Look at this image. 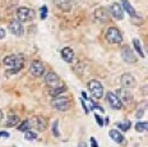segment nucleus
<instances>
[{
	"label": "nucleus",
	"instance_id": "obj_18",
	"mask_svg": "<svg viewBox=\"0 0 148 147\" xmlns=\"http://www.w3.org/2000/svg\"><path fill=\"white\" fill-rule=\"evenodd\" d=\"M109 136L112 138L114 141H115L116 143H123L124 142V137H123V134L121 133H119L118 131H115V129H111L110 132H109Z\"/></svg>",
	"mask_w": 148,
	"mask_h": 147
},
{
	"label": "nucleus",
	"instance_id": "obj_3",
	"mask_svg": "<svg viewBox=\"0 0 148 147\" xmlns=\"http://www.w3.org/2000/svg\"><path fill=\"white\" fill-rule=\"evenodd\" d=\"M17 18L21 23L23 22H29L35 18V10L27 8V7H21L17 9Z\"/></svg>",
	"mask_w": 148,
	"mask_h": 147
},
{
	"label": "nucleus",
	"instance_id": "obj_4",
	"mask_svg": "<svg viewBox=\"0 0 148 147\" xmlns=\"http://www.w3.org/2000/svg\"><path fill=\"white\" fill-rule=\"evenodd\" d=\"M88 90H89V92L92 93V96H93L95 99H97V100L102 99V96H103V87H102V84H101L98 81H96V79L89 81L88 82Z\"/></svg>",
	"mask_w": 148,
	"mask_h": 147
},
{
	"label": "nucleus",
	"instance_id": "obj_34",
	"mask_svg": "<svg viewBox=\"0 0 148 147\" xmlns=\"http://www.w3.org/2000/svg\"><path fill=\"white\" fill-rule=\"evenodd\" d=\"M78 147H87V145H86V142H82L78 145Z\"/></svg>",
	"mask_w": 148,
	"mask_h": 147
},
{
	"label": "nucleus",
	"instance_id": "obj_17",
	"mask_svg": "<svg viewBox=\"0 0 148 147\" xmlns=\"http://www.w3.org/2000/svg\"><path fill=\"white\" fill-rule=\"evenodd\" d=\"M61 56L66 63H72L74 59V51L70 47H64L61 50Z\"/></svg>",
	"mask_w": 148,
	"mask_h": 147
},
{
	"label": "nucleus",
	"instance_id": "obj_25",
	"mask_svg": "<svg viewBox=\"0 0 148 147\" xmlns=\"http://www.w3.org/2000/svg\"><path fill=\"white\" fill-rule=\"evenodd\" d=\"M24 138L28 139V141H32V139H36L37 138V134L35 132H31V131H27L26 134H24Z\"/></svg>",
	"mask_w": 148,
	"mask_h": 147
},
{
	"label": "nucleus",
	"instance_id": "obj_30",
	"mask_svg": "<svg viewBox=\"0 0 148 147\" xmlns=\"http://www.w3.org/2000/svg\"><path fill=\"white\" fill-rule=\"evenodd\" d=\"M91 145H92V147H98L97 142H96V138H93V137L91 138Z\"/></svg>",
	"mask_w": 148,
	"mask_h": 147
},
{
	"label": "nucleus",
	"instance_id": "obj_26",
	"mask_svg": "<svg viewBox=\"0 0 148 147\" xmlns=\"http://www.w3.org/2000/svg\"><path fill=\"white\" fill-rule=\"evenodd\" d=\"M58 125H59V122L55 120L54 123H52V133H54L55 137H59L60 133H59V129H58Z\"/></svg>",
	"mask_w": 148,
	"mask_h": 147
},
{
	"label": "nucleus",
	"instance_id": "obj_6",
	"mask_svg": "<svg viewBox=\"0 0 148 147\" xmlns=\"http://www.w3.org/2000/svg\"><path fill=\"white\" fill-rule=\"evenodd\" d=\"M45 82L50 88H54V87H58V86L63 84V82H61V79L59 78V76L54 72H50L45 76Z\"/></svg>",
	"mask_w": 148,
	"mask_h": 147
},
{
	"label": "nucleus",
	"instance_id": "obj_35",
	"mask_svg": "<svg viewBox=\"0 0 148 147\" xmlns=\"http://www.w3.org/2000/svg\"><path fill=\"white\" fill-rule=\"evenodd\" d=\"M3 119V113H1V110H0V120Z\"/></svg>",
	"mask_w": 148,
	"mask_h": 147
},
{
	"label": "nucleus",
	"instance_id": "obj_31",
	"mask_svg": "<svg viewBox=\"0 0 148 147\" xmlns=\"http://www.w3.org/2000/svg\"><path fill=\"white\" fill-rule=\"evenodd\" d=\"M0 137H5V138H8L9 133H7V132H0Z\"/></svg>",
	"mask_w": 148,
	"mask_h": 147
},
{
	"label": "nucleus",
	"instance_id": "obj_16",
	"mask_svg": "<svg viewBox=\"0 0 148 147\" xmlns=\"http://www.w3.org/2000/svg\"><path fill=\"white\" fill-rule=\"evenodd\" d=\"M54 3L58 8L64 12H69L72 9V1L70 0H54Z\"/></svg>",
	"mask_w": 148,
	"mask_h": 147
},
{
	"label": "nucleus",
	"instance_id": "obj_13",
	"mask_svg": "<svg viewBox=\"0 0 148 147\" xmlns=\"http://www.w3.org/2000/svg\"><path fill=\"white\" fill-rule=\"evenodd\" d=\"M110 12L112 14V17L116 18V19H123L124 18V10H123V8L118 3H112L110 5Z\"/></svg>",
	"mask_w": 148,
	"mask_h": 147
},
{
	"label": "nucleus",
	"instance_id": "obj_8",
	"mask_svg": "<svg viewBox=\"0 0 148 147\" xmlns=\"http://www.w3.org/2000/svg\"><path fill=\"white\" fill-rule=\"evenodd\" d=\"M29 72H31V74L35 76V77H41L45 73V67H44V64L41 62H38V60H33V62L31 63Z\"/></svg>",
	"mask_w": 148,
	"mask_h": 147
},
{
	"label": "nucleus",
	"instance_id": "obj_22",
	"mask_svg": "<svg viewBox=\"0 0 148 147\" xmlns=\"http://www.w3.org/2000/svg\"><path fill=\"white\" fill-rule=\"evenodd\" d=\"M133 45H134L135 51H137V53L139 54V56H142V58L146 56V55H144V53H143V50H142V46H140L139 40H138V38H134V40H133Z\"/></svg>",
	"mask_w": 148,
	"mask_h": 147
},
{
	"label": "nucleus",
	"instance_id": "obj_24",
	"mask_svg": "<svg viewBox=\"0 0 148 147\" xmlns=\"http://www.w3.org/2000/svg\"><path fill=\"white\" fill-rule=\"evenodd\" d=\"M135 131L142 133V132H146L147 131V123L144 122V123H137L135 124Z\"/></svg>",
	"mask_w": 148,
	"mask_h": 147
},
{
	"label": "nucleus",
	"instance_id": "obj_12",
	"mask_svg": "<svg viewBox=\"0 0 148 147\" xmlns=\"http://www.w3.org/2000/svg\"><path fill=\"white\" fill-rule=\"evenodd\" d=\"M8 28H9V31L15 36H23V33H24V28L19 21H12V22L9 23Z\"/></svg>",
	"mask_w": 148,
	"mask_h": 147
},
{
	"label": "nucleus",
	"instance_id": "obj_32",
	"mask_svg": "<svg viewBox=\"0 0 148 147\" xmlns=\"http://www.w3.org/2000/svg\"><path fill=\"white\" fill-rule=\"evenodd\" d=\"M5 37V31L3 28H0V38H4Z\"/></svg>",
	"mask_w": 148,
	"mask_h": 147
},
{
	"label": "nucleus",
	"instance_id": "obj_21",
	"mask_svg": "<svg viewBox=\"0 0 148 147\" xmlns=\"http://www.w3.org/2000/svg\"><path fill=\"white\" fill-rule=\"evenodd\" d=\"M19 116L18 115H9L8 116V122H7V127H14L15 124L19 123Z\"/></svg>",
	"mask_w": 148,
	"mask_h": 147
},
{
	"label": "nucleus",
	"instance_id": "obj_10",
	"mask_svg": "<svg viewBox=\"0 0 148 147\" xmlns=\"http://www.w3.org/2000/svg\"><path fill=\"white\" fill-rule=\"evenodd\" d=\"M121 84L126 90H132V88H134L135 86H137V81H135L134 76L129 74V73H125V74L121 76Z\"/></svg>",
	"mask_w": 148,
	"mask_h": 147
},
{
	"label": "nucleus",
	"instance_id": "obj_33",
	"mask_svg": "<svg viewBox=\"0 0 148 147\" xmlns=\"http://www.w3.org/2000/svg\"><path fill=\"white\" fill-rule=\"evenodd\" d=\"M143 114H144V109H143V110H139V111L137 113V118H140V116L143 115Z\"/></svg>",
	"mask_w": 148,
	"mask_h": 147
},
{
	"label": "nucleus",
	"instance_id": "obj_2",
	"mask_svg": "<svg viewBox=\"0 0 148 147\" xmlns=\"http://www.w3.org/2000/svg\"><path fill=\"white\" fill-rule=\"evenodd\" d=\"M51 105H52V108H55L56 110L66 111V110H69L70 106H72V100L66 96H61V95H59V96L54 97V100L51 101Z\"/></svg>",
	"mask_w": 148,
	"mask_h": 147
},
{
	"label": "nucleus",
	"instance_id": "obj_15",
	"mask_svg": "<svg viewBox=\"0 0 148 147\" xmlns=\"http://www.w3.org/2000/svg\"><path fill=\"white\" fill-rule=\"evenodd\" d=\"M95 19L100 23H105L109 19V14H107L106 9L105 8H98L95 10Z\"/></svg>",
	"mask_w": 148,
	"mask_h": 147
},
{
	"label": "nucleus",
	"instance_id": "obj_9",
	"mask_svg": "<svg viewBox=\"0 0 148 147\" xmlns=\"http://www.w3.org/2000/svg\"><path fill=\"white\" fill-rule=\"evenodd\" d=\"M121 58H123V60L126 63H129V64H132V63H135L137 62V56H135V54H134V51L132 50L129 46H124L123 47V50H121Z\"/></svg>",
	"mask_w": 148,
	"mask_h": 147
},
{
	"label": "nucleus",
	"instance_id": "obj_11",
	"mask_svg": "<svg viewBox=\"0 0 148 147\" xmlns=\"http://www.w3.org/2000/svg\"><path fill=\"white\" fill-rule=\"evenodd\" d=\"M106 100H107V102H109V105H110L112 109L119 110V109H121V108H123V102H121V100H120V99H119L118 96H116L115 93L109 92V93L106 95Z\"/></svg>",
	"mask_w": 148,
	"mask_h": 147
},
{
	"label": "nucleus",
	"instance_id": "obj_5",
	"mask_svg": "<svg viewBox=\"0 0 148 147\" xmlns=\"http://www.w3.org/2000/svg\"><path fill=\"white\" fill-rule=\"evenodd\" d=\"M106 40L110 44H120L123 41V35L116 27H110L106 31Z\"/></svg>",
	"mask_w": 148,
	"mask_h": 147
},
{
	"label": "nucleus",
	"instance_id": "obj_28",
	"mask_svg": "<svg viewBox=\"0 0 148 147\" xmlns=\"http://www.w3.org/2000/svg\"><path fill=\"white\" fill-rule=\"evenodd\" d=\"M46 17H47V7L44 5V7L41 8V19H45Z\"/></svg>",
	"mask_w": 148,
	"mask_h": 147
},
{
	"label": "nucleus",
	"instance_id": "obj_19",
	"mask_svg": "<svg viewBox=\"0 0 148 147\" xmlns=\"http://www.w3.org/2000/svg\"><path fill=\"white\" fill-rule=\"evenodd\" d=\"M65 91H66L65 84H61V86H58V87L51 88V90H50V95L52 97H55V96H59V95H61L63 92H65Z\"/></svg>",
	"mask_w": 148,
	"mask_h": 147
},
{
	"label": "nucleus",
	"instance_id": "obj_1",
	"mask_svg": "<svg viewBox=\"0 0 148 147\" xmlns=\"http://www.w3.org/2000/svg\"><path fill=\"white\" fill-rule=\"evenodd\" d=\"M3 63L8 67H13L15 72H19L24 65V58L23 55H8L4 58Z\"/></svg>",
	"mask_w": 148,
	"mask_h": 147
},
{
	"label": "nucleus",
	"instance_id": "obj_14",
	"mask_svg": "<svg viewBox=\"0 0 148 147\" xmlns=\"http://www.w3.org/2000/svg\"><path fill=\"white\" fill-rule=\"evenodd\" d=\"M118 95H120L119 99L121 100V102L125 104H130L133 101V95L130 93V90H126V88H123V90H118Z\"/></svg>",
	"mask_w": 148,
	"mask_h": 147
},
{
	"label": "nucleus",
	"instance_id": "obj_29",
	"mask_svg": "<svg viewBox=\"0 0 148 147\" xmlns=\"http://www.w3.org/2000/svg\"><path fill=\"white\" fill-rule=\"evenodd\" d=\"M95 118H96V122H97V124L98 125H100V127H102V125H103V120H102V118H101V116L100 115H95Z\"/></svg>",
	"mask_w": 148,
	"mask_h": 147
},
{
	"label": "nucleus",
	"instance_id": "obj_27",
	"mask_svg": "<svg viewBox=\"0 0 148 147\" xmlns=\"http://www.w3.org/2000/svg\"><path fill=\"white\" fill-rule=\"evenodd\" d=\"M118 127L121 128L123 131H128L129 128H130V122L126 120V122H124V123H118Z\"/></svg>",
	"mask_w": 148,
	"mask_h": 147
},
{
	"label": "nucleus",
	"instance_id": "obj_20",
	"mask_svg": "<svg viewBox=\"0 0 148 147\" xmlns=\"http://www.w3.org/2000/svg\"><path fill=\"white\" fill-rule=\"evenodd\" d=\"M121 3H123V8L125 9L126 12H128L129 14H130L132 17H135L137 16V13H135V10H134V8L130 5V3L128 1V0H121Z\"/></svg>",
	"mask_w": 148,
	"mask_h": 147
},
{
	"label": "nucleus",
	"instance_id": "obj_7",
	"mask_svg": "<svg viewBox=\"0 0 148 147\" xmlns=\"http://www.w3.org/2000/svg\"><path fill=\"white\" fill-rule=\"evenodd\" d=\"M29 125L33 127L35 129H37L38 132H44L46 129V127H47V122L42 116H33L29 120Z\"/></svg>",
	"mask_w": 148,
	"mask_h": 147
},
{
	"label": "nucleus",
	"instance_id": "obj_23",
	"mask_svg": "<svg viewBox=\"0 0 148 147\" xmlns=\"http://www.w3.org/2000/svg\"><path fill=\"white\" fill-rule=\"evenodd\" d=\"M29 128H31L29 120H28V119H26V120H23L22 123L19 124V127H18V131H19V132H27Z\"/></svg>",
	"mask_w": 148,
	"mask_h": 147
}]
</instances>
